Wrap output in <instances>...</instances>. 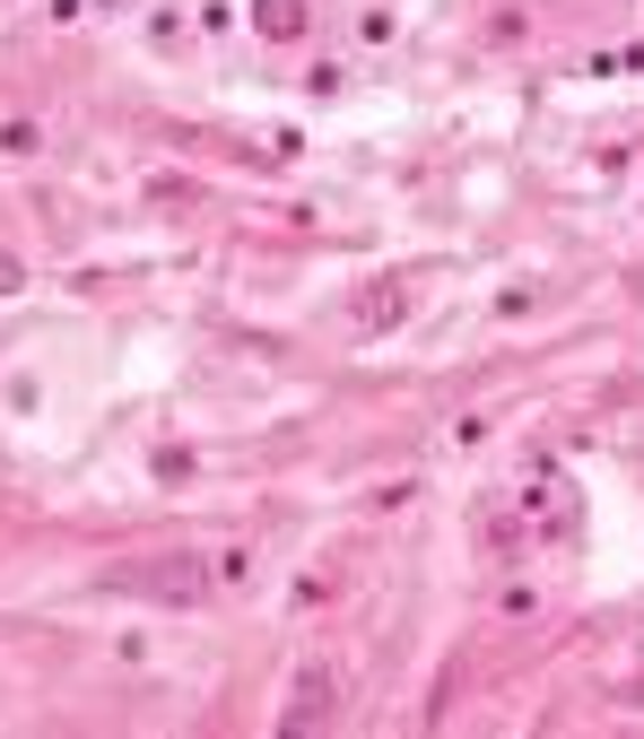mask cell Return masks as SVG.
<instances>
[{"label": "cell", "mask_w": 644, "mask_h": 739, "mask_svg": "<svg viewBox=\"0 0 644 739\" xmlns=\"http://www.w3.org/2000/svg\"><path fill=\"white\" fill-rule=\"evenodd\" d=\"M522 522H531V548H575L584 539V496L557 470V453H522Z\"/></svg>", "instance_id": "obj_1"}, {"label": "cell", "mask_w": 644, "mask_h": 739, "mask_svg": "<svg viewBox=\"0 0 644 739\" xmlns=\"http://www.w3.org/2000/svg\"><path fill=\"white\" fill-rule=\"evenodd\" d=\"M114 592H139V601H166V610H192V601H210L218 583H210V557L174 548V557H131V566H114Z\"/></svg>", "instance_id": "obj_2"}, {"label": "cell", "mask_w": 644, "mask_h": 739, "mask_svg": "<svg viewBox=\"0 0 644 739\" xmlns=\"http://www.w3.org/2000/svg\"><path fill=\"white\" fill-rule=\"evenodd\" d=\"M479 548L497 557V566H531L540 548H531V522H522L515 496H479Z\"/></svg>", "instance_id": "obj_3"}, {"label": "cell", "mask_w": 644, "mask_h": 739, "mask_svg": "<svg viewBox=\"0 0 644 739\" xmlns=\"http://www.w3.org/2000/svg\"><path fill=\"white\" fill-rule=\"evenodd\" d=\"M340 714V670H296V687H287V714H279V731H314V723H331Z\"/></svg>", "instance_id": "obj_4"}, {"label": "cell", "mask_w": 644, "mask_h": 739, "mask_svg": "<svg viewBox=\"0 0 644 739\" xmlns=\"http://www.w3.org/2000/svg\"><path fill=\"white\" fill-rule=\"evenodd\" d=\"M245 26H253L261 44H305L314 0H245Z\"/></svg>", "instance_id": "obj_5"}, {"label": "cell", "mask_w": 644, "mask_h": 739, "mask_svg": "<svg viewBox=\"0 0 644 739\" xmlns=\"http://www.w3.org/2000/svg\"><path fill=\"white\" fill-rule=\"evenodd\" d=\"M409 314V287H392V278H375L366 296H358V331H384V322H400Z\"/></svg>", "instance_id": "obj_6"}, {"label": "cell", "mask_w": 644, "mask_h": 739, "mask_svg": "<svg viewBox=\"0 0 644 739\" xmlns=\"http://www.w3.org/2000/svg\"><path fill=\"white\" fill-rule=\"evenodd\" d=\"M253 575H261V557H253V548H245V539L210 557V583H218V592H253Z\"/></svg>", "instance_id": "obj_7"}, {"label": "cell", "mask_w": 644, "mask_h": 739, "mask_svg": "<svg viewBox=\"0 0 644 739\" xmlns=\"http://www.w3.org/2000/svg\"><path fill=\"white\" fill-rule=\"evenodd\" d=\"M236 26H245V9H236V0H201V9H192V35H210V44H218V35H236Z\"/></svg>", "instance_id": "obj_8"}, {"label": "cell", "mask_w": 644, "mask_h": 739, "mask_svg": "<svg viewBox=\"0 0 644 739\" xmlns=\"http://www.w3.org/2000/svg\"><path fill=\"white\" fill-rule=\"evenodd\" d=\"M296 88H305V96H323V105H331V96H349V61H314V70H305V79H296Z\"/></svg>", "instance_id": "obj_9"}, {"label": "cell", "mask_w": 644, "mask_h": 739, "mask_svg": "<svg viewBox=\"0 0 644 739\" xmlns=\"http://www.w3.org/2000/svg\"><path fill=\"white\" fill-rule=\"evenodd\" d=\"M497 617H515V626H522V617H540V583H522V575H515V583L497 592Z\"/></svg>", "instance_id": "obj_10"}, {"label": "cell", "mask_w": 644, "mask_h": 739, "mask_svg": "<svg viewBox=\"0 0 644 739\" xmlns=\"http://www.w3.org/2000/svg\"><path fill=\"white\" fill-rule=\"evenodd\" d=\"M358 44L384 53V44H392V9H358Z\"/></svg>", "instance_id": "obj_11"}, {"label": "cell", "mask_w": 644, "mask_h": 739, "mask_svg": "<svg viewBox=\"0 0 644 739\" xmlns=\"http://www.w3.org/2000/svg\"><path fill=\"white\" fill-rule=\"evenodd\" d=\"M0 148H9V157H35V148H44V130L18 114V123H0Z\"/></svg>", "instance_id": "obj_12"}, {"label": "cell", "mask_w": 644, "mask_h": 739, "mask_svg": "<svg viewBox=\"0 0 644 739\" xmlns=\"http://www.w3.org/2000/svg\"><path fill=\"white\" fill-rule=\"evenodd\" d=\"M183 35H192V26H183V18H174V9H157V18H148V44H166V53H174V44H183Z\"/></svg>", "instance_id": "obj_13"}, {"label": "cell", "mask_w": 644, "mask_h": 739, "mask_svg": "<svg viewBox=\"0 0 644 739\" xmlns=\"http://www.w3.org/2000/svg\"><path fill=\"white\" fill-rule=\"evenodd\" d=\"M261 157H270V166H296V157H305V139H296V130H270V139H261Z\"/></svg>", "instance_id": "obj_14"}, {"label": "cell", "mask_w": 644, "mask_h": 739, "mask_svg": "<svg viewBox=\"0 0 644 739\" xmlns=\"http://www.w3.org/2000/svg\"><path fill=\"white\" fill-rule=\"evenodd\" d=\"M148 470H157V488H174V479H192V453H174V444H166Z\"/></svg>", "instance_id": "obj_15"}, {"label": "cell", "mask_w": 644, "mask_h": 739, "mask_svg": "<svg viewBox=\"0 0 644 739\" xmlns=\"http://www.w3.org/2000/svg\"><path fill=\"white\" fill-rule=\"evenodd\" d=\"M409 496H418V479H384V488L366 496V504H375V513H400V504H409Z\"/></svg>", "instance_id": "obj_16"}, {"label": "cell", "mask_w": 644, "mask_h": 739, "mask_svg": "<svg viewBox=\"0 0 644 739\" xmlns=\"http://www.w3.org/2000/svg\"><path fill=\"white\" fill-rule=\"evenodd\" d=\"M44 18H53V26H79V18H88V0H44Z\"/></svg>", "instance_id": "obj_17"}, {"label": "cell", "mask_w": 644, "mask_h": 739, "mask_svg": "<svg viewBox=\"0 0 644 739\" xmlns=\"http://www.w3.org/2000/svg\"><path fill=\"white\" fill-rule=\"evenodd\" d=\"M18 287H26V261H18V252H0V296H18Z\"/></svg>", "instance_id": "obj_18"}, {"label": "cell", "mask_w": 644, "mask_h": 739, "mask_svg": "<svg viewBox=\"0 0 644 739\" xmlns=\"http://www.w3.org/2000/svg\"><path fill=\"white\" fill-rule=\"evenodd\" d=\"M88 9H105V18H114V9H131V0H88Z\"/></svg>", "instance_id": "obj_19"}]
</instances>
